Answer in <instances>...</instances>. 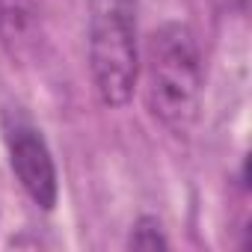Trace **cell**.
Wrapping results in <instances>:
<instances>
[{
    "label": "cell",
    "mask_w": 252,
    "mask_h": 252,
    "mask_svg": "<svg viewBox=\"0 0 252 252\" xmlns=\"http://www.w3.org/2000/svg\"><path fill=\"white\" fill-rule=\"evenodd\" d=\"M146 104L175 137L193 131L202 110V54L184 21L160 24L146 45Z\"/></svg>",
    "instance_id": "obj_1"
},
{
    "label": "cell",
    "mask_w": 252,
    "mask_h": 252,
    "mask_svg": "<svg viewBox=\"0 0 252 252\" xmlns=\"http://www.w3.org/2000/svg\"><path fill=\"white\" fill-rule=\"evenodd\" d=\"M137 6L140 0H89V74L98 101L110 110L128 104L140 80Z\"/></svg>",
    "instance_id": "obj_2"
},
{
    "label": "cell",
    "mask_w": 252,
    "mask_h": 252,
    "mask_svg": "<svg viewBox=\"0 0 252 252\" xmlns=\"http://www.w3.org/2000/svg\"><path fill=\"white\" fill-rule=\"evenodd\" d=\"M3 143H6L9 166H12L21 190L42 211H54L57 196H60V178H57V163H54V155H51L42 131L27 116L6 110Z\"/></svg>",
    "instance_id": "obj_3"
},
{
    "label": "cell",
    "mask_w": 252,
    "mask_h": 252,
    "mask_svg": "<svg viewBox=\"0 0 252 252\" xmlns=\"http://www.w3.org/2000/svg\"><path fill=\"white\" fill-rule=\"evenodd\" d=\"M42 39V0H0V51L12 65L33 63L39 57Z\"/></svg>",
    "instance_id": "obj_4"
},
{
    "label": "cell",
    "mask_w": 252,
    "mask_h": 252,
    "mask_svg": "<svg viewBox=\"0 0 252 252\" xmlns=\"http://www.w3.org/2000/svg\"><path fill=\"white\" fill-rule=\"evenodd\" d=\"M169 237L163 231V222L152 214H143L128 234V249H166Z\"/></svg>",
    "instance_id": "obj_5"
},
{
    "label": "cell",
    "mask_w": 252,
    "mask_h": 252,
    "mask_svg": "<svg viewBox=\"0 0 252 252\" xmlns=\"http://www.w3.org/2000/svg\"><path fill=\"white\" fill-rule=\"evenodd\" d=\"M225 6H231L234 12H240V15H243V12H246V6H249V0H225Z\"/></svg>",
    "instance_id": "obj_6"
}]
</instances>
